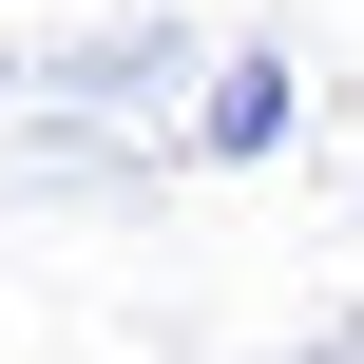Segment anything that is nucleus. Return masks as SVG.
Wrapping results in <instances>:
<instances>
[{
	"label": "nucleus",
	"instance_id": "obj_1",
	"mask_svg": "<svg viewBox=\"0 0 364 364\" xmlns=\"http://www.w3.org/2000/svg\"><path fill=\"white\" fill-rule=\"evenodd\" d=\"M269 115H288V58H230V96H211V154H269Z\"/></svg>",
	"mask_w": 364,
	"mask_h": 364
}]
</instances>
